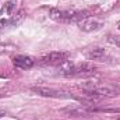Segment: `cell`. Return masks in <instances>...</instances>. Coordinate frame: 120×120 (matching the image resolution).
<instances>
[{
  "instance_id": "1",
  "label": "cell",
  "mask_w": 120,
  "mask_h": 120,
  "mask_svg": "<svg viewBox=\"0 0 120 120\" xmlns=\"http://www.w3.org/2000/svg\"><path fill=\"white\" fill-rule=\"evenodd\" d=\"M59 73L66 77H88L95 73V67L88 61L71 63L70 60H66L59 66Z\"/></svg>"
},
{
  "instance_id": "2",
  "label": "cell",
  "mask_w": 120,
  "mask_h": 120,
  "mask_svg": "<svg viewBox=\"0 0 120 120\" xmlns=\"http://www.w3.org/2000/svg\"><path fill=\"white\" fill-rule=\"evenodd\" d=\"M49 17L59 22H80L81 20L88 17V11L85 10H59L49 8Z\"/></svg>"
},
{
  "instance_id": "3",
  "label": "cell",
  "mask_w": 120,
  "mask_h": 120,
  "mask_svg": "<svg viewBox=\"0 0 120 120\" xmlns=\"http://www.w3.org/2000/svg\"><path fill=\"white\" fill-rule=\"evenodd\" d=\"M84 90L87 91V95L94 96L96 99H101L103 96H116V95H120V87H112V85L87 84V85H84Z\"/></svg>"
},
{
  "instance_id": "4",
  "label": "cell",
  "mask_w": 120,
  "mask_h": 120,
  "mask_svg": "<svg viewBox=\"0 0 120 120\" xmlns=\"http://www.w3.org/2000/svg\"><path fill=\"white\" fill-rule=\"evenodd\" d=\"M31 91L38 94V95H41V96H46V98H56V99H70V98H74L71 94H68L66 91L56 90V88H48V87H32Z\"/></svg>"
},
{
  "instance_id": "5",
  "label": "cell",
  "mask_w": 120,
  "mask_h": 120,
  "mask_svg": "<svg viewBox=\"0 0 120 120\" xmlns=\"http://www.w3.org/2000/svg\"><path fill=\"white\" fill-rule=\"evenodd\" d=\"M68 57V53L67 52H50V53H48V55H45L41 61H39V64L41 66H55V67H59L60 64L63 63V61H66Z\"/></svg>"
},
{
  "instance_id": "6",
  "label": "cell",
  "mask_w": 120,
  "mask_h": 120,
  "mask_svg": "<svg viewBox=\"0 0 120 120\" xmlns=\"http://www.w3.org/2000/svg\"><path fill=\"white\" fill-rule=\"evenodd\" d=\"M78 27H80V30L84 31V32H92V31L101 30L103 27V21H101L98 18H90V17H87V18H84V20H81L78 22Z\"/></svg>"
},
{
  "instance_id": "7",
  "label": "cell",
  "mask_w": 120,
  "mask_h": 120,
  "mask_svg": "<svg viewBox=\"0 0 120 120\" xmlns=\"http://www.w3.org/2000/svg\"><path fill=\"white\" fill-rule=\"evenodd\" d=\"M13 63L17 68H21V70H30L35 64V61L28 56H15L13 59Z\"/></svg>"
},
{
  "instance_id": "8",
  "label": "cell",
  "mask_w": 120,
  "mask_h": 120,
  "mask_svg": "<svg viewBox=\"0 0 120 120\" xmlns=\"http://www.w3.org/2000/svg\"><path fill=\"white\" fill-rule=\"evenodd\" d=\"M87 59L88 60H96V61H105L108 59V53L102 48H92L87 52Z\"/></svg>"
},
{
  "instance_id": "9",
  "label": "cell",
  "mask_w": 120,
  "mask_h": 120,
  "mask_svg": "<svg viewBox=\"0 0 120 120\" xmlns=\"http://www.w3.org/2000/svg\"><path fill=\"white\" fill-rule=\"evenodd\" d=\"M61 112L67 113L68 116H75V117L94 113V112L91 110V108H66V109H61Z\"/></svg>"
},
{
  "instance_id": "10",
  "label": "cell",
  "mask_w": 120,
  "mask_h": 120,
  "mask_svg": "<svg viewBox=\"0 0 120 120\" xmlns=\"http://www.w3.org/2000/svg\"><path fill=\"white\" fill-rule=\"evenodd\" d=\"M109 41L112 43H115L117 48H120V36H112V38H109Z\"/></svg>"
},
{
  "instance_id": "11",
  "label": "cell",
  "mask_w": 120,
  "mask_h": 120,
  "mask_svg": "<svg viewBox=\"0 0 120 120\" xmlns=\"http://www.w3.org/2000/svg\"><path fill=\"white\" fill-rule=\"evenodd\" d=\"M4 116V112H0V117H3Z\"/></svg>"
},
{
  "instance_id": "12",
  "label": "cell",
  "mask_w": 120,
  "mask_h": 120,
  "mask_svg": "<svg viewBox=\"0 0 120 120\" xmlns=\"http://www.w3.org/2000/svg\"><path fill=\"white\" fill-rule=\"evenodd\" d=\"M119 30H120V24H119Z\"/></svg>"
},
{
  "instance_id": "13",
  "label": "cell",
  "mask_w": 120,
  "mask_h": 120,
  "mask_svg": "<svg viewBox=\"0 0 120 120\" xmlns=\"http://www.w3.org/2000/svg\"><path fill=\"white\" fill-rule=\"evenodd\" d=\"M117 120H120V117H119V119H117Z\"/></svg>"
}]
</instances>
